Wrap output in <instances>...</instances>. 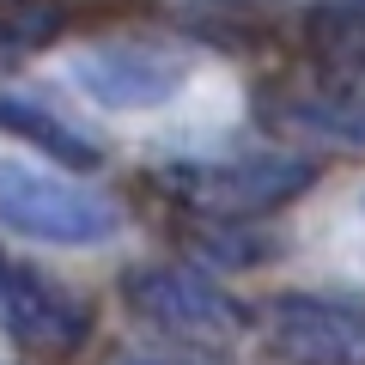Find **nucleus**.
Listing matches in <instances>:
<instances>
[{
	"instance_id": "nucleus-1",
	"label": "nucleus",
	"mask_w": 365,
	"mask_h": 365,
	"mask_svg": "<svg viewBox=\"0 0 365 365\" xmlns=\"http://www.w3.org/2000/svg\"><path fill=\"white\" fill-rule=\"evenodd\" d=\"M323 165L299 146H237V153H182L158 165V189L195 220L250 225L262 213L292 207L311 195Z\"/></svg>"
},
{
	"instance_id": "nucleus-7",
	"label": "nucleus",
	"mask_w": 365,
	"mask_h": 365,
	"mask_svg": "<svg viewBox=\"0 0 365 365\" xmlns=\"http://www.w3.org/2000/svg\"><path fill=\"white\" fill-rule=\"evenodd\" d=\"M0 329L37 353H73L91 335V304L49 268L0 250Z\"/></svg>"
},
{
	"instance_id": "nucleus-9",
	"label": "nucleus",
	"mask_w": 365,
	"mask_h": 365,
	"mask_svg": "<svg viewBox=\"0 0 365 365\" xmlns=\"http://www.w3.org/2000/svg\"><path fill=\"white\" fill-rule=\"evenodd\" d=\"M189 237H195V256L207 262V268H262V262L274 256V244L262 232H250V225L195 220V225H189Z\"/></svg>"
},
{
	"instance_id": "nucleus-4",
	"label": "nucleus",
	"mask_w": 365,
	"mask_h": 365,
	"mask_svg": "<svg viewBox=\"0 0 365 365\" xmlns=\"http://www.w3.org/2000/svg\"><path fill=\"white\" fill-rule=\"evenodd\" d=\"M256 341L274 365H365V299L292 287L256 311Z\"/></svg>"
},
{
	"instance_id": "nucleus-6",
	"label": "nucleus",
	"mask_w": 365,
	"mask_h": 365,
	"mask_svg": "<svg viewBox=\"0 0 365 365\" xmlns=\"http://www.w3.org/2000/svg\"><path fill=\"white\" fill-rule=\"evenodd\" d=\"M256 104L274 134H292L304 146H329V153H365V86L359 79H341V73L280 79Z\"/></svg>"
},
{
	"instance_id": "nucleus-10",
	"label": "nucleus",
	"mask_w": 365,
	"mask_h": 365,
	"mask_svg": "<svg viewBox=\"0 0 365 365\" xmlns=\"http://www.w3.org/2000/svg\"><path fill=\"white\" fill-rule=\"evenodd\" d=\"M122 365H207L201 353H182V347H153V353H134Z\"/></svg>"
},
{
	"instance_id": "nucleus-8",
	"label": "nucleus",
	"mask_w": 365,
	"mask_h": 365,
	"mask_svg": "<svg viewBox=\"0 0 365 365\" xmlns=\"http://www.w3.org/2000/svg\"><path fill=\"white\" fill-rule=\"evenodd\" d=\"M0 128L13 134L25 153H37L43 165H55V170L86 177V170L104 165V146L91 140L79 122H67L61 110H49L43 98H31V91H0Z\"/></svg>"
},
{
	"instance_id": "nucleus-3",
	"label": "nucleus",
	"mask_w": 365,
	"mask_h": 365,
	"mask_svg": "<svg viewBox=\"0 0 365 365\" xmlns=\"http://www.w3.org/2000/svg\"><path fill=\"white\" fill-rule=\"evenodd\" d=\"M0 225L25 244L98 250L122 232V207L73 170L43 158H0Z\"/></svg>"
},
{
	"instance_id": "nucleus-2",
	"label": "nucleus",
	"mask_w": 365,
	"mask_h": 365,
	"mask_svg": "<svg viewBox=\"0 0 365 365\" xmlns=\"http://www.w3.org/2000/svg\"><path fill=\"white\" fill-rule=\"evenodd\" d=\"M116 299L128 323L153 329L165 347L201 353V359L256 329V311L195 262H128L116 274Z\"/></svg>"
},
{
	"instance_id": "nucleus-5",
	"label": "nucleus",
	"mask_w": 365,
	"mask_h": 365,
	"mask_svg": "<svg viewBox=\"0 0 365 365\" xmlns=\"http://www.w3.org/2000/svg\"><path fill=\"white\" fill-rule=\"evenodd\" d=\"M67 79L98 110H158L195 79V55L158 37H110V43L79 49Z\"/></svg>"
},
{
	"instance_id": "nucleus-11",
	"label": "nucleus",
	"mask_w": 365,
	"mask_h": 365,
	"mask_svg": "<svg viewBox=\"0 0 365 365\" xmlns=\"http://www.w3.org/2000/svg\"><path fill=\"white\" fill-rule=\"evenodd\" d=\"M359 220H365V195H359Z\"/></svg>"
}]
</instances>
